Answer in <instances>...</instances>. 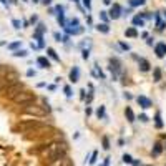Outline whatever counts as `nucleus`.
<instances>
[{
	"label": "nucleus",
	"instance_id": "obj_18",
	"mask_svg": "<svg viewBox=\"0 0 166 166\" xmlns=\"http://www.w3.org/2000/svg\"><path fill=\"white\" fill-rule=\"evenodd\" d=\"M47 53H48V57H50V58H53L55 61H60V57L57 55V52H55L53 48H47Z\"/></svg>",
	"mask_w": 166,
	"mask_h": 166
},
{
	"label": "nucleus",
	"instance_id": "obj_4",
	"mask_svg": "<svg viewBox=\"0 0 166 166\" xmlns=\"http://www.w3.org/2000/svg\"><path fill=\"white\" fill-rule=\"evenodd\" d=\"M25 113L27 115H33V116H38V118H43V116H47V111H45L42 106H30V105H27L25 106Z\"/></svg>",
	"mask_w": 166,
	"mask_h": 166
},
{
	"label": "nucleus",
	"instance_id": "obj_28",
	"mask_svg": "<svg viewBox=\"0 0 166 166\" xmlns=\"http://www.w3.org/2000/svg\"><path fill=\"white\" fill-rule=\"evenodd\" d=\"M27 55H28L27 50H15L13 52V57H27Z\"/></svg>",
	"mask_w": 166,
	"mask_h": 166
},
{
	"label": "nucleus",
	"instance_id": "obj_10",
	"mask_svg": "<svg viewBox=\"0 0 166 166\" xmlns=\"http://www.w3.org/2000/svg\"><path fill=\"white\" fill-rule=\"evenodd\" d=\"M138 65H140V70L141 72H148L150 70V61L148 60H144V58H140V60H138Z\"/></svg>",
	"mask_w": 166,
	"mask_h": 166
},
{
	"label": "nucleus",
	"instance_id": "obj_41",
	"mask_svg": "<svg viewBox=\"0 0 166 166\" xmlns=\"http://www.w3.org/2000/svg\"><path fill=\"white\" fill-rule=\"evenodd\" d=\"M27 76H35V72H33V70H28V72H27Z\"/></svg>",
	"mask_w": 166,
	"mask_h": 166
},
{
	"label": "nucleus",
	"instance_id": "obj_2",
	"mask_svg": "<svg viewBox=\"0 0 166 166\" xmlns=\"http://www.w3.org/2000/svg\"><path fill=\"white\" fill-rule=\"evenodd\" d=\"M23 91V85L22 83H13V85H10V87L7 88V91H5V95H7V98L8 100H13L15 96H17L18 93H22Z\"/></svg>",
	"mask_w": 166,
	"mask_h": 166
},
{
	"label": "nucleus",
	"instance_id": "obj_33",
	"mask_svg": "<svg viewBox=\"0 0 166 166\" xmlns=\"http://www.w3.org/2000/svg\"><path fill=\"white\" fill-rule=\"evenodd\" d=\"M12 25H13V28H20V27H22V22L17 20V18H13V20H12Z\"/></svg>",
	"mask_w": 166,
	"mask_h": 166
},
{
	"label": "nucleus",
	"instance_id": "obj_31",
	"mask_svg": "<svg viewBox=\"0 0 166 166\" xmlns=\"http://www.w3.org/2000/svg\"><path fill=\"white\" fill-rule=\"evenodd\" d=\"M100 17H101V20H103L105 23L110 20V17H108V12H100Z\"/></svg>",
	"mask_w": 166,
	"mask_h": 166
},
{
	"label": "nucleus",
	"instance_id": "obj_42",
	"mask_svg": "<svg viewBox=\"0 0 166 166\" xmlns=\"http://www.w3.org/2000/svg\"><path fill=\"white\" fill-rule=\"evenodd\" d=\"M37 20H38V17H37V15H33V17H32V18H30V22H32V23H35V22H37Z\"/></svg>",
	"mask_w": 166,
	"mask_h": 166
},
{
	"label": "nucleus",
	"instance_id": "obj_26",
	"mask_svg": "<svg viewBox=\"0 0 166 166\" xmlns=\"http://www.w3.org/2000/svg\"><path fill=\"white\" fill-rule=\"evenodd\" d=\"M78 25H80L78 18H72V20H68V23H67L65 27H72V28H73V27H78Z\"/></svg>",
	"mask_w": 166,
	"mask_h": 166
},
{
	"label": "nucleus",
	"instance_id": "obj_7",
	"mask_svg": "<svg viewBox=\"0 0 166 166\" xmlns=\"http://www.w3.org/2000/svg\"><path fill=\"white\" fill-rule=\"evenodd\" d=\"M136 101H138V105H140L141 108H144V110L151 108V105H153L151 100H150V98H146V96H143V95H140V96L136 98Z\"/></svg>",
	"mask_w": 166,
	"mask_h": 166
},
{
	"label": "nucleus",
	"instance_id": "obj_29",
	"mask_svg": "<svg viewBox=\"0 0 166 166\" xmlns=\"http://www.w3.org/2000/svg\"><path fill=\"white\" fill-rule=\"evenodd\" d=\"M96 116H98V120L105 118V106H100V108L96 110Z\"/></svg>",
	"mask_w": 166,
	"mask_h": 166
},
{
	"label": "nucleus",
	"instance_id": "obj_12",
	"mask_svg": "<svg viewBox=\"0 0 166 166\" xmlns=\"http://www.w3.org/2000/svg\"><path fill=\"white\" fill-rule=\"evenodd\" d=\"M65 32L67 33H70V35H72V33H73V35H78V33H82L83 32V28H82V27H73V28H72V27H65Z\"/></svg>",
	"mask_w": 166,
	"mask_h": 166
},
{
	"label": "nucleus",
	"instance_id": "obj_17",
	"mask_svg": "<svg viewBox=\"0 0 166 166\" xmlns=\"http://www.w3.org/2000/svg\"><path fill=\"white\" fill-rule=\"evenodd\" d=\"M133 25L135 27H143L144 25V20L140 17V15H136V17H133Z\"/></svg>",
	"mask_w": 166,
	"mask_h": 166
},
{
	"label": "nucleus",
	"instance_id": "obj_37",
	"mask_svg": "<svg viewBox=\"0 0 166 166\" xmlns=\"http://www.w3.org/2000/svg\"><path fill=\"white\" fill-rule=\"evenodd\" d=\"M120 47H121L123 50H130V45H128V43H123V42H120Z\"/></svg>",
	"mask_w": 166,
	"mask_h": 166
},
{
	"label": "nucleus",
	"instance_id": "obj_21",
	"mask_svg": "<svg viewBox=\"0 0 166 166\" xmlns=\"http://www.w3.org/2000/svg\"><path fill=\"white\" fill-rule=\"evenodd\" d=\"M20 45H22V42H20V40H17V42H13V43H8L7 47L10 48V50H18V48H20Z\"/></svg>",
	"mask_w": 166,
	"mask_h": 166
},
{
	"label": "nucleus",
	"instance_id": "obj_40",
	"mask_svg": "<svg viewBox=\"0 0 166 166\" xmlns=\"http://www.w3.org/2000/svg\"><path fill=\"white\" fill-rule=\"evenodd\" d=\"M53 37H55V40H57V42H61V37H60V33H58V32H55Z\"/></svg>",
	"mask_w": 166,
	"mask_h": 166
},
{
	"label": "nucleus",
	"instance_id": "obj_8",
	"mask_svg": "<svg viewBox=\"0 0 166 166\" xmlns=\"http://www.w3.org/2000/svg\"><path fill=\"white\" fill-rule=\"evenodd\" d=\"M155 53H156V57H158V58H163V57H165V55H166V43H165V42H159V43H156Z\"/></svg>",
	"mask_w": 166,
	"mask_h": 166
},
{
	"label": "nucleus",
	"instance_id": "obj_25",
	"mask_svg": "<svg viewBox=\"0 0 166 166\" xmlns=\"http://www.w3.org/2000/svg\"><path fill=\"white\" fill-rule=\"evenodd\" d=\"M153 75H155V82H159V80H161V68L156 67V68L153 70Z\"/></svg>",
	"mask_w": 166,
	"mask_h": 166
},
{
	"label": "nucleus",
	"instance_id": "obj_48",
	"mask_svg": "<svg viewBox=\"0 0 166 166\" xmlns=\"http://www.w3.org/2000/svg\"><path fill=\"white\" fill-rule=\"evenodd\" d=\"M73 2H78V0H73Z\"/></svg>",
	"mask_w": 166,
	"mask_h": 166
},
{
	"label": "nucleus",
	"instance_id": "obj_43",
	"mask_svg": "<svg viewBox=\"0 0 166 166\" xmlns=\"http://www.w3.org/2000/svg\"><path fill=\"white\" fill-rule=\"evenodd\" d=\"M85 113H87V116L91 115V108H87V110H85Z\"/></svg>",
	"mask_w": 166,
	"mask_h": 166
},
{
	"label": "nucleus",
	"instance_id": "obj_30",
	"mask_svg": "<svg viewBox=\"0 0 166 166\" xmlns=\"http://www.w3.org/2000/svg\"><path fill=\"white\" fill-rule=\"evenodd\" d=\"M101 143H103V148H105V150L110 148V140H108V136H103V138H101Z\"/></svg>",
	"mask_w": 166,
	"mask_h": 166
},
{
	"label": "nucleus",
	"instance_id": "obj_9",
	"mask_svg": "<svg viewBox=\"0 0 166 166\" xmlns=\"http://www.w3.org/2000/svg\"><path fill=\"white\" fill-rule=\"evenodd\" d=\"M80 78V68L78 67H73L72 70H70V82L72 83H76Z\"/></svg>",
	"mask_w": 166,
	"mask_h": 166
},
{
	"label": "nucleus",
	"instance_id": "obj_39",
	"mask_svg": "<svg viewBox=\"0 0 166 166\" xmlns=\"http://www.w3.org/2000/svg\"><path fill=\"white\" fill-rule=\"evenodd\" d=\"M140 121L146 123V121H148V116H146V115H140Z\"/></svg>",
	"mask_w": 166,
	"mask_h": 166
},
{
	"label": "nucleus",
	"instance_id": "obj_47",
	"mask_svg": "<svg viewBox=\"0 0 166 166\" xmlns=\"http://www.w3.org/2000/svg\"><path fill=\"white\" fill-rule=\"evenodd\" d=\"M163 15H165V18H166V12H163Z\"/></svg>",
	"mask_w": 166,
	"mask_h": 166
},
{
	"label": "nucleus",
	"instance_id": "obj_11",
	"mask_svg": "<svg viewBox=\"0 0 166 166\" xmlns=\"http://www.w3.org/2000/svg\"><path fill=\"white\" fill-rule=\"evenodd\" d=\"M37 63L40 65V68H50V61H48L45 57H38L37 58Z\"/></svg>",
	"mask_w": 166,
	"mask_h": 166
},
{
	"label": "nucleus",
	"instance_id": "obj_45",
	"mask_svg": "<svg viewBox=\"0 0 166 166\" xmlns=\"http://www.w3.org/2000/svg\"><path fill=\"white\" fill-rule=\"evenodd\" d=\"M103 4H105V5H110V4H111V0H103Z\"/></svg>",
	"mask_w": 166,
	"mask_h": 166
},
{
	"label": "nucleus",
	"instance_id": "obj_16",
	"mask_svg": "<svg viewBox=\"0 0 166 166\" xmlns=\"http://www.w3.org/2000/svg\"><path fill=\"white\" fill-rule=\"evenodd\" d=\"M161 151H163V146H161V143H156L155 146H153V156H159L161 155Z\"/></svg>",
	"mask_w": 166,
	"mask_h": 166
},
{
	"label": "nucleus",
	"instance_id": "obj_22",
	"mask_svg": "<svg viewBox=\"0 0 166 166\" xmlns=\"http://www.w3.org/2000/svg\"><path fill=\"white\" fill-rule=\"evenodd\" d=\"M10 87V82L7 78H0V91L4 90V88H8Z\"/></svg>",
	"mask_w": 166,
	"mask_h": 166
},
{
	"label": "nucleus",
	"instance_id": "obj_20",
	"mask_svg": "<svg viewBox=\"0 0 166 166\" xmlns=\"http://www.w3.org/2000/svg\"><path fill=\"white\" fill-rule=\"evenodd\" d=\"M155 121H156V128H163V120H161V113H156L155 115Z\"/></svg>",
	"mask_w": 166,
	"mask_h": 166
},
{
	"label": "nucleus",
	"instance_id": "obj_6",
	"mask_svg": "<svg viewBox=\"0 0 166 166\" xmlns=\"http://www.w3.org/2000/svg\"><path fill=\"white\" fill-rule=\"evenodd\" d=\"M55 12H57V20L58 23H60V27H65L67 22H65V13H63V7L61 5H58L57 8H55Z\"/></svg>",
	"mask_w": 166,
	"mask_h": 166
},
{
	"label": "nucleus",
	"instance_id": "obj_24",
	"mask_svg": "<svg viewBox=\"0 0 166 166\" xmlns=\"http://www.w3.org/2000/svg\"><path fill=\"white\" fill-rule=\"evenodd\" d=\"M60 166H73V163H72V159H70V158H67V156H65V158L60 159Z\"/></svg>",
	"mask_w": 166,
	"mask_h": 166
},
{
	"label": "nucleus",
	"instance_id": "obj_3",
	"mask_svg": "<svg viewBox=\"0 0 166 166\" xmlns=\"http://www.w3.org/2000/svg\"><path fill=\"white\" fill-rule=\"evenodd\" d=\"M110 72H111L113 80H116L118 75L121 73V61H120L118 58H111V60H110Z\"/></svg>",
	"mask_w": 166,
	"mask_h": 166
},
{
	"label": "nucleus",
	"instance_id": "obj_32",
	"mask_svg": "<svg viewBox=\"0 0 166 166\" xmlns=\"http://www.w3.org/2000/svg\"><path fill=\"white\" fill-rule=\"evenodd\" d=\"M82 57H83V60H88V57H90V50H88V48H83V50H82Z\"/></svg>",
	"mask_w": 166,
	"mask_h": 166
},
{
	"label": "nucleus",
	"instance_id": "obj_14",
	"mask_svg": "<svg viewBox=\"0 0 166 166\" xmlns=\"http://www.w3.org/2000/svg\"><path fill=\"white\" fill-rule=\"evenodd\" d=\"M155 18H156V27H158V30H165L166 23L159 18V13H155Z\"/></svg>",
	"mask_w": 166,
	"mask_h": 166
},
{
	"label": "nucleus",
	"instance_id": "obj_1",
	"mask_svg": "<svg viewBox=\"0 0 166 166\" xmlns=\"http://www.w3.org/2000/svg\"><path fill=\"white\" fill-rule=\"evenodd\" d=\"M35 95L33 93H30V91H22V93H18L17 96L13 98V101L15 103H18V105H23V106H27V105H30L32 101H35Z\"/></svg>",
	"mask_w": 166,
	"mask_h": 166
},
{
	"label": "nucleus",
	"instance_id": "obj_13",
	"mask_svg": "<svg viewBox=\"0 0 166 166\" xmlns=\"http://www.w3.org/2000/svg\"><path fill=\"white\" fill-rule=\"evenodd\" d=\"M125 116H126V120L130 123L135 121V113H133V110H131L130 106H126V110H125Z\"/></svg>",
	"mask_w": 166,
	"mask_h": 166
},
{
	"label": "nucleus",
	"instance_id": "obj_36",
	"mask_svg": "<svg viewBox=\"0 0 166 166\" xmlns=\"http://www.w3.org/2000/svg\"><path fill=\"white\" fill-rule=\"evenodd\" d=\"M63 91H65V95H67V96H68V98H70V96H72V95H73V93H72V88H70L68 85H67V87L63 88Z\"/></svg>",
	"mask_w": 166,
	"mask_h": 166
},
{
	"label": "nucleus",
	"instance_id": "obj_34",
	"mask_svg": "<svg viewBox=\"0 0 166 166\" xmlns=\"http://www.w3.org/2000/svg\"><path fill=\"white\" fill-rule=\"evenodd\" d=\"M123 161L128 163V165H131V163H133V158H131L130 155H123Z\"/></svg>",
	"mask_w": 166,
	"mask_h": 166
},
{
	"label": "nucleus",
	"instance_id": "obj_19",
	"mask_svg": "<svg viewBox=\"0 0 166 166\" xmlns=\"http://www.w3.org/2000/svg\"><path fill=\"white\" fill-rule=\"evenodd\" d=\"M144 2L146 0H128L130 7H140V5H144Z\"/></svg>",
	"mask_w": 166,
	"mask_h": 166
},
{
	"label": "nucleus",
	"instance_id": "obj_5",
	"mask_svg": "<svg viewBox=\"0 0 166 166\" xmlns=\"http://www.w3.org/2000/svg\"><path fill=\"white\" fill-rule=\"evenodd\" d=\"M108 17L110 18H113V20H116V18H120L121 17V7H120L118 4H113L111 5V8H110V12H108Z\"/></svg>",
	"mask_w": 166,
	"mask_h": 166
},
{
	"label": "nucleus",
	"instance_id": "obj_35",
	"mask_svg": "<svg viewBox=\"0 0 166 166\" xmlns=\"http://www.w3.org/2000/svg\"><path fill=\"white\" fill-rule=\"evenodd\" d=\"M96 158H98V151H93L91 159H90V165H95V163H96Z\"/></svg>",
	"mask_w": 166,
	"mask_h": 166
},
{
	"label": "nucleus",
	"instance_id": "obj_38",
	"mask_svg": "<svg viewBox=\"0 0 166 166\" xmlns=\"http://www.w3.org/2000/svg\"><path fill=\"white\" fill-rule=\"evenodd\" d=\"M83 5H85V7L88 8V10H90V8H91V4H90V0H83Z\"/></svg>",
	"mask_w": 166,
	"mask_h": 166
},
{
	"label": "nucleus",
	"instance_id": "obj_23",
	"mask_svg": "<svg viewBox=\"0 0 166 166\" xmlns=\"http://www.w3.org/2000/svg\"><path fill=\"white\" fill-rule=\"evenodd\" d=\"M45 30H47V27H45L43 23H38V25H37L35 33H37V35H43V32H45Z\"/></svg>",
	"mask_w": 166,
	"mask_h": 166
},
{
	"label": "nucleus",
	"instance_id": "obj_44",
	"mask_svg": "<svg viewBox=\"0 0 166 166\" xmlns=\"http://www.w3.org/2000/svg\"><path fill=\"white\" fill-rule=\"evenodd\" d=\"M103 166H110V158L105 159V165H103Z\"/></svg>",
	"mask_w": 166,
	"mask_h": 166
},
{
	"label": "nucleus",
	"instance_id": "obj_27",
	"mask_svg": "<svg viewBox=\"0 0 166 166\" xmlns=\"http://www.w3.org/2000/svg\"><path fill=\"white\" fill-rule=\"evenodd\" d=\"M126 37H136L138 35V32H136V28H133V27H131V28H126Z\"/></svg>",
	"mask_w": 166,
	"mask_h": 166
},
{
	"label": "nucleus",
	"instance_id": "obj_46",
	"mask_svg": "<svg viewBox=\"0 0 166 166\" xmlns=\"http://www.w3.org/2000/svg\"><path fill=\"white\" fill-rule=\"evenodd\" d=\"M50 2H52V0H43V4H45V5H48Z\"/></svg>",
	"mask_w": 166,
	"mask_h": 166
},
{
	"label": "nucleus",
	"instance_id": "obj_15",
	"mask_svg": "<svg viewBox=\"0 0 166 166\" xmlns=\"http://www.w3.org/2000/svg\"><path fill=\"white\" fill-rule=\"evenodd\" d=\"M96 30H98V32H101V33H108L110 32V27H108V23H98Z\"/></svg>",
	"mask_w": 166,
	"mask_h": 166
}]
</instances>
